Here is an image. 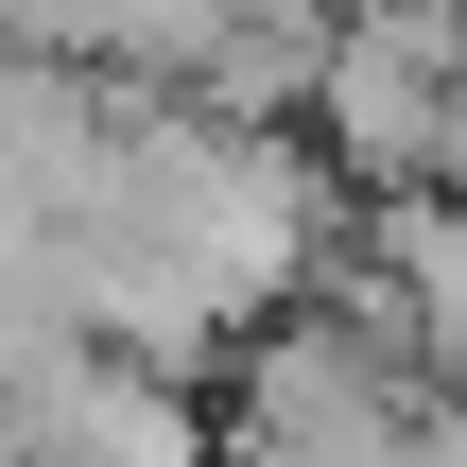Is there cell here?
Masks as SVG:
<instances>
[{
  "label": "cell",
  "instance_id": "2",
  "mask_svg": "<svg viewBox=\"0 0 467 467\" xmlns=\"http://www.w3.org/2000/svg\"><path fill=\"white\" fill-rule=\"evenodd\" d=\"M433 433V381L364 329V312H277L243 347V416H225V467H416Z\"/></svg>",
  "mask_w": 467,
  "mask_h": 467
},
{
  "label": "cell",
  "instance_id": "1",
  "mask_svg": "<svg viewBox=\"0 0 467 467\" xmlns=\"http://www.w3.org/2000/svg\"><path fill=\"white\" fill-rule=\"evenodd\" d=\"M295 121L364 191H467V0H347L312 35Z\"/></svg>",
  "mask_w": 467,
  "mask_h": 467
}]
</instances>
